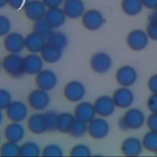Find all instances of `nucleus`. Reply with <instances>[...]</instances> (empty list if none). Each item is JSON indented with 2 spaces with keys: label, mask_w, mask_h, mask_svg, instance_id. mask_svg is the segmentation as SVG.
<instances>
[{
  "label": "nucleus",
  "mask_w": 157,
  "mask_h": 157,
  "mask_svg": "<svg viewBox=\"0 0 157 157\" xmlns=\"http://www.w3.org/2000/svg\"><path fill=\"white\" fill-rule=\"evenodd\" d=\"M65 98L72 102H80L85 96L86 89L83 84L77 80L70 81L64 87Z\"/></svg>",
  "instance_id": "9b49d317"
},
{
  "label": "nucleus",
  "mask_w": 157,
  "mask_h": 157,
  "mask_svg": "<svg viewBox=\"0 0 157 157\" xmlns=\"http://www.w3.org/2000/svg\"><path fill=\"white\" fill-rule=\"evenodd\" d=\"M96 112L94 105L90 102H80L75 107L74 116L77 120L88 123L96 117Z\"/></svg>",
  "instance_id": "dca6fc26"
},
{
  "label": "nucleus",
  "mask_w": 157,
  "mask_h": 157,
  "mask_svg": "<svg viewBox=\"0 0 157 157\" xmlns=\"http://www.w3.org/2000/svg\"><path fill=\"white\" fill-rule=\"evenodd\" d=\"M44 62L40 55L30 53L23 58L25 72L29 75H36L43 69Z\"/></svg>",
  "instance_id": "6ab92c4d"
},
{
  "label": "nucleus",
  "mask_w": 157,
  "mask_h": 157,
  "mask_svg": "<svg viewBox=\"0 0 157 157\" xmlns=\"http://www.w3.org/2000/svg\"><path fill=\"white\" fill-rule=\"evenodd\" d=\"M29 0H8V6L12 9L18 10L23 9Z\"/></svg>",
  "instance_id": "a19ab883"
},
{
  "label": "nucleus",
  "mask_w": 157,
  "mask_h": 157,
  "mask_svg": "<svg viewBox=\"0 0 157 157\" xmlns=\"http://www.w3.org/2000/svg\"><path fill=\"white\" fill-rule=\"evenodd\" d=\"M50 102V97L47 91L39 88L32 91L28 98L29 106L38 112L46 109Z\"/></svg>",
  "instance_id": "423d86ee"
},
{
  "label": "nucleus",
  "mask_w": 157,
  "mask_h": 157,
  "mask_svg": "<svg viewBox=\"0 0 157 157\" xmlns=\"http://www.w3.org/2000/svg\"><path fill=\"white\" fill-rule=\"evenodd\" d=\"M47 9L60 7L62 6L64 0H42Z\"/></svg>",
  "instance_id": "37998d69"
},
{
  "label": "nucleus",
  "mask_w": 157,
  "mask_h": 157,
  "mask_svg": "<svg viewBox=\"0 0 157 157\" xmlns=\"http://www.w3.org/2000/svg\"><path fill=\"white\" fill-rule=\"evenodd\" d=\"M47 131H53L56 129L58 114L54 111H47L44 113Z\"/></svg>",
  "instance_id": "c9c22d12"
},
{
  "label": "nucleus",
  "mask_w": 157,
  "mask_h": 157,
  "mask_svg": "<svg viewBox=\"0 0 157 157\" xmlns=\"http://www.w3.org/2000/svg\"><path fill=\"white\" fill-rule=\"evenodd\" d=\"M1 68H2V61L0 59V70L1 69Z\"/></svg>",
  "instance_id": "de8ad7c7"
},
{
  "label": "nucleus",
  "mask_w": 157,
  "mask_h": 157,
  "mask_svg": "<svg viewBox=\"0 0 157 157\" xmlns=\"http://www.w3.org/2000/svg\"><path fill=\"white\" fill-rule=\"evenodd\" d=\"M81 22L86 29L96 31L103 26L105 18L99 10L95 9H90L86 10L81 17Z\"/></svg>",
  "instance_id": "7ed1b4c3"
},
{
  "label": "nucleus",
  "mask_w": 157,
  "mask_h": 157,
  "mask_svg": "<svg viewBox=\"0 0 157 157\" xmlns=\"http://www.w3.org/2000/svg\"><path fill=\"white\" fill-rule=\"evenodd\" d=\"M8 5V0H0V9Z\"/></svg>",
  "instance_id": "a18cd8bd"
},
{
  "label": "nucleus",
  "mask_w": 157,
  "mask_h": 157,
  "mask_svg": "<svg viewBox=\"0 0 157 157\" xmlns=\"http://www.w3.org/2000/svg\"><path fill=\"white\" fill-rule=\"evenodd\" d=\"M145 31L149 39L157 41V16L155 12L149 17V21L147 25Z\"/></svg>",
  "instance_id": "473e14b6"
},
{
  "label": "nucleus",
  "mask_w": 157,
  "mask_h": 157,
  "mask_svg": "<svg viewBox=\"0 0 157 157\" xmlns=\"http://www.w3.org/2000/svg\"><path fill=\"white\" fill-rule=\"evenodd\" d=\"M12 101L10 93L4 88H0V110H6Z\"/></svg>",
  "instance_id": "4c0bfd02"
},
{
  "label": "nucleus",
  "mask_w": 157,
  "mask_h": 157,
  "mask_svg": "<svg viewBox=\"0 0 157 157\" xmlns=\"http://www.w3.org/2000/svg\"><path fill=\"white\" fill-rule=\"evenodd\" d=\"M4 135L7 140L18 143L25 137V129L21 123L12 121L6 126Z\"/></svg>",
  "instance_id": "4be33fe9"
},
{
  "label": "nucleus",
  "mask_w": 157,
  "mask_h": 157,
  "mask_svg": "<svg viewBox=\"0 0 157 157\" xmlns=\"http://www.w3.org/2000/svg\"><path fill=\"white\" fill-rule=\"evenodd\" d=\"M12 29V23L6 15L0 14V37H5Z\"/></svg>",
  "instance_id": "e433bc0d"
},
{
  "label": "nucleus",
  "mask_w": 157,
  "mask_h": 157,
  "mask_svg": "<svg viewBox=\"0 0 157 157\" xmlns=\"http://www.w3.org/2000/svg\"><path fill=\"white\" fill-rule=\"evenodd\" d=\"M75 119L74 115L69 112L58 114L56 129L63 133H68Z\"/></svg>",
  "instance_id": "bb28decb"
},
{
  "label": "nucleus",
  "mask_w": 157,
  "mask_h": 157,
  "mask_svg": "<svg viewBox=\"0 0 157 157\" xmlns=\"http://www.w3.org/2000/svg\"><path fill=\"white\" fill-rule=\"evenodd\" d=\"M155 15L157 16V7L155 9Z\"/></svg>",
  "instance_id": "09e8293b"
},
{
  "label": "nucleus",
  "mask_w": 157,
  "mask_h": 157,
  "mask_svg": "<svg viewBox=\"0 0 157 157\" xmlns=\"http://www.w3.org/2000/svg\"><path fill=\"white\" fill-rule=\"evenodd\" d=\"M32 29L33 31L45 37L53 30L44 18L34 21Z\"/></svg>",
  "instance_id": "2f4dec72"
},
{
  "label": "nucleus",
  "mask_w": 157,
  "mask_h": 157,
  "mask_svg": "<svg viewBox=\"0 0 157 157\" xmlns=\"http://www.w3.org/2000/svg\"><path fill=\"white\" fill-rule=\"evenodd\" d=\"M90 65L91 69L97 74L108 72L112 66V60L109 54L104 52L95 53L91 57Z\"/></svg>",
  "instance_id": "6e6552de"
},
{
  "label": "nucleus",
  "mask_w": 157,
  "mask_h": 157,
  "mask_svg": "<svg viewBox=\"0 0 157 157\" xmlns=\"http://www.w3.org/2000/svg\"><path fill=\"white\" fill-rule=\"evenodd\" d=\"M41 155L43 156H62L63 150L57 144H50L42 149Z\"/></svg>",
  "instance_id": "72a5a7b5"
},
{
  "label": "nucleus",
  "mask_w": 157,
  "mask_h": 157,
  "mask_svg": "<svg viewBox=\"0 0 157 157\" xmlns=\"http://www.w3.org/2000/svg\"><path fill=\"white\" fill-rule=\"evenodd\" d=\"M138 77L136 69L129 65H123L116 71L115 79L121 86L129 87L132 86L137 81Z\"/></svg>",
  "instance_id": "f8f14e48"
},
{
  "label": "nucleus",
  "mask_w": 157,
  "mask_h": 157,
  "mask_svg": "<svg viewBox=\"0 0 157 157\" xmlns=\"http://www.w3.org/2000/svg\"><path fill=\"white\" fill-rule=\"evenodd\" d=\"M94 107L96 115L105 118L112 115L115 110L116 105L112 97L102 95L98 97L94 101Z\"/></svg>",
  "instance_id": "2eb2a0df"
},
{
  "label": "nucleus",
  "mask_w": 157,
  "mask_h": 157,
  "mask_svg": "<svg viewBox=\"0 0 157 157\" xmlns=\"http://www.w3.org/2000/svg\"><path fill=\"white\" fill-rule=\"evenodd\" d=\"M1 133H0V141H1Z\"/></svg>",
  "instance_id": "8fccbe9b"
},
{
  "label": "nucleus",
  "mask_w": 157,
  "mask_h": 157,
  "mask_svg": "<svg viewBox=\"0 0 157 157\" xmlns=\"http://www.w3.org/2000/svg\"><path fill=\"white\" fill-rule=\"evenodd\" d=\"M149 90L154 94H157V74L152 75L148 79L147 83Z\"/></svg>",
  "instance_id": "79ce46f5"
},
{
  "label": "nucleus",
  "mask_w": 157,
  "mask_h": 157,
  "mask_svg": "<svg viewBox=\"0 0 157 157\" xmlns=\"http://www.w3.org/2000/svg\"><path fill=\"white\" fill-rule=\"evenodd\" d=\"M144 148L146 150L156 153L157 152V132L149 131L146 132L142 140Z\"/></svg>",
  "instance_id": "c85d7f7f"
},
{
  "label": "nucleus",
  "mask_w": 157,
  "mask_h": 157,
  "mask_svg": "<svg viewBox=\"0 0 157 157\" xmlns=\"http://www.w3.org/2000/svg\"><path fill=\"white\" fill-rule=\"evenodd\" d=\"M44 20L53 29H57L61 27L66 22V16L62 7L47 9Z\"/></svg>",
  "instance_id": "a211bd4d"
},
{
  "label": "nucleus",
  "mask_w": 157,
  "mask_h": 157,
  "mask_svg": "<svg viewBox=\"0 0 157 157\" xmlns=\"http://www.w3.org/2000/svg\"><path fill=\"white\" fill-rule=\"evenodd\" d=\"M116 107L120 109L129 108L134 101L133 91L129 87L121 86L113 92L112 96Z\"/></svg>",
  "instance_id": "ddd939ff"
},
{
  "label": "nucleus",
  "mask_w": 157,
  "mask_h": 157,
  "mask_svg": "<svg viewBox=\"0 0 157 157\" xmlns=\"http://www.w3.org/2000/svg\"><path fill=\"white\" fill-rule=\"evenodd\" d=\"M70 155L72 156H90L91 155V150L87 145L78 144L71 148Z\"/></svg>",
  "instance_id": "f704fd0d"
},
{
  "label": "nucleus",
  "mask_w": 157,
  "mask_h": 157,
  "mask_svg": "<svg viewBox=\"0 0 157 157\" xmlns=\"http://www.w3.org/2000/svg\"><path fill=\"white\" fill-rule=\"evenodd\" d=\"M144 7L149 9H155L157 7V0H141Z\"/></svg>",
  "instance_id": "c03bdc74"
},
{
  "label": "nucleus",
  "mask_w": 157,
  "mask_h": 157,
  "mask_svg": "<svg viewBox=\"0 0 157 157\" xmlns=\"http://www.w3.org/2000/svg\"><path fill=\"white\" fill-rule=\"evenodd\" d=\"M145 122L144 112L139 108L128 109L118 121V126L121 130L138 129Z\"/></svg>",
  "instance_id": "f257e3e1"
},
{
  "label": "nucleus",
  "mask_w": 157,
  "mask_h": 157,
  "mask_svg": "<svg viewBox=\"0 0 157 157\" xmlns=\"http://www.w3.org/2000/svg\"><path fill=\"white\" fill-rule=\"evenodd\" d=\"M1 111L2 110H0V124L1 123V122L2 121V120H3V115H2V113Z\"/></svg>",
  "instance_id": "49530a36"
},
{
  "label": "nucleus",
  "mask_w": 157,
  "mask_h": 157,
  "mask_svg": "<svg viewBox=\"0 0 157 157\" xmlns=\"http://www.w3.org/2000/svg\"><path fill=\"white\" fill-rule=\"evenodd\" d=\"M144 147L142 140L136 137L124 139L121 145L122 153L127 156H137L141 154Z\"/></svg>",
  "instance_id": "aec40b11"
},
{
  "label": "nucleus",
  "mask_w": 157,
  "mask_h": 157,
  "mask_svg": "<svg viewBox=\"0 0 157 157\" xmlns=\"http://www.w3.org/2000/svg\"><path fill=\"white\" fill-rule=\"evenodd\" d=\"M27 127L34 134H41L47 131L44 113L38 112L32 114L28 118Z\"/></svg>",
  "instance_id": "5701e85b"
},
{
  "label": "nucleus",
  "mask_w": 157,
  "mask_h": 157,
  "mask_svg": "<svg viewBox=\"0 0 157 157\" xmlns=\"http://www.w3.org/2000/svg\"><path fill=\"white\" fill-rule=\"evenodd\" d=\"M141 0H121V9L123 12L128 16H136L143 9Z\"/></svg>",
  "instance_id": "393cba45"
},
{
  "label": "nucleus",
  "mask_w": 157,
  "mask_h": 157,
  "mask_svg": "<svg viewBox=\"0 0 157 157\" xmlns=\"http://www.w3.org/2000/svg\"><path fill=\"white\" fill-rule=\"evenodd\" d=\"M2 68L10 76L15 78L20 77L25 73L23 58L19 54L9 53L3 58Z\"/></svg>",
  "instance_id": "f03ea898"
},
{
  "label": "nucleus",
  "mask_w": 157,
  "mask_h": 157,
  "mask_svg": "<svg viewBox=\"0 0 157 157\" xmlns=\"http://www.w3.org/2000/svg\"><path fill=\"white\" fill-rule=\"evenodd\" d=\"M63 50V49L59 47L46 43L40 51V55L44 61L49 64H54L57 63L61 59Z\"/></svg>",
  "instance_id": "b1692460"
},
{
  "label": "nucleus",
  "mask_w": 157,
  "mask_h": 157,
  "mask_svg": "<svg viewBox=\"0 0 157 157\" xmlns=\"http://www.w3.org/2000/svg\"><path fill=\"white\" fill-rule=\"evenodd\" d=\"M22 10L28 19L36 21L44 18L47 8L42 0H29Z\"/></svg>",
  "instance_id": "1a4fd4ad"
},
{
  "label": "nucleus",
  "mask_w": 157,
  "mask_h": 157,
  "mask_svg": "<svg viewBox=\"0 0 157 157\" xmlns=\"http://www.w3.org/2000/svg\"><path fill=\"white\" fill-rule=\"evenodd\" d=\"M41 153L39 145L35 142H25L20 146V156H39Z\"/></svg>",
  "instance_id": "cd10ccee"
},
{
  "label": "nucleus",
  "mask_w": 157,
  "mask_h": 157,
  "mask_svg": "<svg viewBox=\"0 0 157 157\" xmlns=\"http://www.w3.org/2000/svg\"><path fill=\"white\" fill-rule=\"evenodd\" d=\"M5 110L6 116L9 120L18 123L26 120L29 113L26 104L20 101H12Z\"/></svg>",
  "instance_id": "0eeeda50"
},
{
  "label": "nucleus",
  "mask_w": 157,
  "mask_h": 157,
  "mask_svg": "<svg viewBox=\"0 0 157 157\" xmlns=\"http://www.w3.org/2000/svg\"><path fill=\"white\" fill-rule=\"evenodd\" d=\"M146 124L150 131L157 132V113H151L147 117Z\"/></svg>",
  "instance_id": "58836bf2"
},
{
  "label": "nucleus",
  "mask_w": 157,
  "mask_h": 157,
  "mask_svg": "<svg viewBox=\"0 0 157 157\" xmlns=\"http://www.w3.org/2000/svg\"><path fill=\"white\" fill-rule=\"evenodd\" d=\"M109 131V124L103 117H95L88 123L87 133L93 139H102L108 135Z\"/></svg>",
  "instance_id": "39448f33"
},
{
  "label": "nucleus",
  "mask_w": 157,
  "mask_h": 157,
  "mask_svg": "<svg viewBox=\"0 0 157 157\" xmlns=\"http://www.w3.org/2000/svg\"><path fill=\"white\" fill-rule=\"evenodd\" d=\"M147 106L151 113H157V94L152 93L147 102Z\"/></svg>",
  "instance_id": "ea45409f"
},
{
  "label": "nucleus",
  "mask_w": 157,
  "mask_h": 157,
  "mask_svg": "<svg viewBox=\"0 0 157 157\" xmlns=\"http://www.w3.org/2000/svg\"><path fill=\"white\" fill-rule=\"evenodd\" d=\"M3 45L9 53L19 54L25 48V37L20 33L10 32L4 37Z\"/></svg>",
  "instance_id": "9d476101"
},
{
  "label": "nucleus",
  "mask_w": 157,
  "mask_h": 157,
  "mask_svg": "<svg viewBox=\"0 0 157 157\" xmlns=\"http://www.w3.org/2000/svg\"><path fill=\"white\" fill-rule=\"evenodd\" d=\"M126 41L127 45L132 50L141 51L147 47L149 37L146 31L135 29L128 33Z\"/></svg>",
  "instance_id": "20e7f679"
},
{
  "label": "nucleus",
  "mask_w": 157,
  "mask_h": 157,
  "mask_svg": "<svg viewBox=\"0 0 157 157\" xmlns=\"http://www.w3.org/2000/svg\"><path fill=\"white\" fill-rule=\"evenodd\" d=\"M62 9L66 17L71 19L81 18L86 10L82 0H64Z\"/></svg>",
  "instance_id": "f3484780"
},
{
  "label": "nucleus",
  "mask_w": 157,
  "mask_h": 157,
  "mask_svg": "<svg viewBox=\"0 0 157 157\" xmlns=\"http://www.w3.org/2000/svg\"><path fill=\"white\" fill-rule=\"evenodd\" d=\"M87 132L88 123L75 119L68 133L74 138H80Z\"/></svg>",
  "instance_id": "7c9ffc66"
},
{
  "label": "nucleus",
  "mask_w": 157,
  "mask_h": 157,
  "mask_svg": "<svg viewBox=\"0 0 157 157\" xmlns=\"http://www.w3.org/2000/svg\"><path fill=\"white\" fill-rule=\"evenodd\" d=\"M35 82L38 88L49 91L54 88L58 82V77L53 71L45 69L36 75Z\"/></svg>",
  "instance_id": "4468645a"
},
{
  "label": "nucleus",
  "mask_w": 157,
  "mask_h": 157,
  "mask_svg": "<svg viewBox=\"0 0 157 157\" xmlns=\"http://www.w3.org/2000/svg\"><path fill=\"white\" fill-rule=\"evenodd\" d=\"M47 43L64 49L67 44V37L65 33L60 31H52L46 37Z\"/></svg>",
  "instance_id": "a878e982"
},
{
  "label": "nucleus",
  "mask_w": 157,
  "mask_h": 157,
  "mask_svg": "<svg viewBox=\"0 0 157 157\" xmlns=\"http://www.w3.org/2000/svg\"><path fill=\"white\" fill-rule=\"evenodd\" d=\"M46 43L45 37L34 31L29 33L25 37V48L30 53H40Z\"/></svg>",
  "instance_id": "412c9836"
},
{
  "label": "nucleus",
  "mask_w": 157,
  "mask_h": 157,
  "mask_svg": "<svg viewBox=\"0 0 157 157\" xmlns=\"http://www.w3.org/2000/svg\"><path fill=\"white\" fill-rule=\"evenodd\" d=\"M20 146L18 143L7 140L0 147V155L2 156H20Z\"/></svg>",
  "instance_id": "c756f323"
}]
</instances>
